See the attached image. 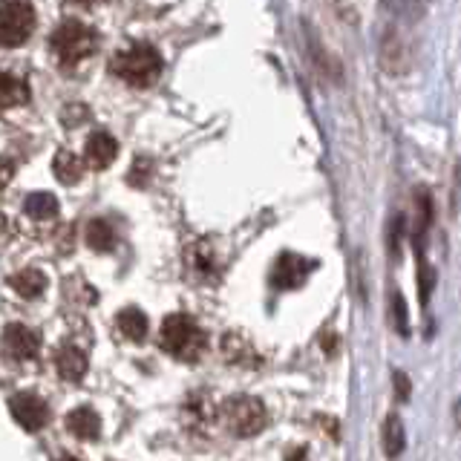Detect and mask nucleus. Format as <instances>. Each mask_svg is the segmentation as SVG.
Segmentation results:
<instances>
[{
    "label": "nucleus",
    "mask_w": 461,
    "mask_h": 461,
    "mask_svg": "<svg viewBox=\"0 0 461 461\" xmlns=\"http://www.w3.org/2000/svg\"><path fill=\"white\" fill-rule=\"evenodd\" d=\"M0 349H4L6 357L12 360H35L38 352H41V338L38 331H32L23 323H9L4 329V335H0Z\"/></svg>",
    "instance_id": "nucleus-7"
},
{
    "label": "nucleus",
    "mask_w": 461,
    "mask_h": 461,
    "mask_svg": "<svg viewBox=\"0 0 461 461\" xmlns=\"http://www.w3.org/2000/svg\"><path fill=\"white\" fill-rule=\"evenodd\" d=\"M55 369L64 381L76 384L86 375V352L76 343H64L61 349L55 352Z\"/></svg>",
    "instance_id": "nucleus-11"
},
{
    "label": "nucleus",
    "mask_w": 461,
    "mask_h": 461,
    "mask_svg": "<svg viewBox=\"0 0 461 461\" xmlns=\"http://www.w3.org/2000/svg\"><path fill=\"white\" fill-rule=\"evenodd\" d=\"M185 271L196 283H213L220 277V257L208 240H196L185 249Z\"/></svg>",
    "instance_id": "nucleus-6"
},
{
    "label": "nucleus",
    "mask_w": 461,
    "mask_h": 461,
    "mask_svg": "<svg viewBox=\"0 0 461 461\" xmlns=\"http://www.w3.org/2000/svg\"><path fill=\"white\" fill-rule=\"evenodd\" d=\"M67 429L81 441H95L101 436V418L93 407H78L67 415Z\"/></svg>",
    "instance_id": "nucleus-12"
},
{
    "label": "nucleus",
    "mask_w": 461,
    "mask_h": 461,
    "mask_svg": "<svg viewBox=\"0 0 461 461\" xmlns=\"http://www.w3.org/2000/svg\"><path fill=\"white\" fill-rule=\"evenodd\" d=\"M52 170H55L58 182H64V185H78L81 176H84V158L76 156L72 150H61V153L55 156Z\"/></svg>",
    "instance_id": "nucleus-16"
},
{
    "label": "nucleus",
    "mask_w": 461,
    "mask_h": 461,
    "mask_svg": "<svg viewBox=\"0 0 461 461\" xmlns=\"http://www.w3.org/2000/svg\"><path fill=\"white\" fill-rule=\"evenodd\" d=\"M222 352H225V357L230 360V364H240V366H245V364H257V352H254V346L245 340L242 335H225V340H222Z\"/></svg>",
    "instance_id": "nucleus-18"
},
{
    "label": "nucleus",
    "mask_w": 461,
    "mask_h": 461,
    "mask_svg": "<svg viewBox=\"0 0 461 461\" xmlns=\"http://www.w3.org/2000/svg\"><path fill=\"white\" fill-rule=\"evenodd\" d=\"M115 326H119V331L127 338V340H144V335H148V317H144L141 309L130 306L124 312H119V317H115Z\"/></svg>",
    "instance_id": "nucleus-15"
},
{
    "label": "nucleus",
    "mask_w": 461,
    "mask_h": 461,
    "mask_svg": "<svg viewBox=\"0 0 461 461\" xmlns=\"http://www.w3.org/2000/svg\"><path fill=\"white\" fill-rule=\"evenodd\" d=\"M395 384H398V398H407L410 395V381H403V375H395Z\"/></svg>",
    "instance_id": "nucleus-23"
},
{
    "label": "nucleus",
    "mask_w": 461,
    "mask_h": 461,
    "mask_svg": "<svg viewBox=\"0 0 461 461\" xmlns=\"http://www.w3.org/2000/svg\"><path fill=\"white\" fill-rule=\"evenodd\" d=\"M29 101V81H23L14 72L0 69V110L6 107H21Z\"/></svg>",
    "instance_id": "nucleus-13"
},
{
    "label": "nucleus",
    "mask_w": 461,
    "mask_h": 461,
    "mask_svg": "<svg viewBox=\"0 0 461 461\" xmlns=\"http://www.w3.org/2000/svg\"><path fill=\"white\" fill-rule=\"evenodd\" d=\"M50 50L55 55L58 67L64 72H72L98 50V32L81 21H64V23H58V29L50 35Z\"/></svg>",
    "instance_id": "nucleus-2"
},
{
    "label": "nucleus",
    "mask_w": 461,
    "mask_h": 461,
    "mask_svg": "<svg viewBox=\"0 0 461 461\" xmlns=\"http://www.w3.org/2000/svg\"><path fill=\"white\" fill-rule=\"evenodd\" d=\"M115 156H119V141L107 130H95L84 144V165H90L93 170H107Z\"/></svg>",
    "instance_id": "nucleus-10"
},
{
    "label": "nucleus",
    "mask_w": 461,
    "mask_h": 461,
    "mask_svg": "<svg viewBox=\"0 0 461 461\" xmlns=\"http://www.w3.org/2000/svg\"><path fill=\"white\" fill-rule=\"evenodd\" d=\"M158 346L176 360H196L208 346V335L194 317L187 314H170L158 329Z\"/></svg>",
    "instance_id": "nucleus-3"
},
{
    "label": "nucleus",
    "mask_w": 461,
    "mask_h": 461,
    "mask_svg": "<svg viewBox=\"0 0 461 461\" xmlns=\"http://www.w3.org/2000/svg\"><path fill=\"white\" fill-rule=\"evenodd\" d=\"M58 461H81V458H76V456H61Z\"/></svg>",
    "instance_id": "nucleus-24"
},
{
    "label": "nucleus",
    "mask_w": 461,
    "mask_h": 461,
    "mask_svg": "<svg viewBox=\"0 0 461 461\" xmlns=\"http://www.w3.org/2000/svg\"><path fill=\"white\" fill-rule=\"evenodd\" d=\"M314 268L312 259H303L300 254H283L271 268V285L274 288H297L306 283L309 271Z\"/></svg>",
    "instance_id": "nucleus-9"
},
{
    "label": "nucleus",
    "mask_w": 461,
    "mask_h": 461,
    "mask_svg": "<svg viewBox=\"0 0 461 461\" xmlns=\"http://www.w3.org/2000/svg\"><path fill=\"white\" fill-rule=\"evenodd\" d=\"M384 450L393 458L403 450V427H401L398 415H389L386 424H384Z\"/></svg>",
    "instance_id": "nucleus-20"
},
{
    "label": "nucleus",
    "mask_w": 461,
    "mask_h": 461,
    "mask_svg": "<svg viewBox=\"0 0 461 461\" xmlns=\"http://www.w3.org/2000/svg\"><path fill=\"white\" fill-rule=\"evenodd\" d=\"M12 179H14V162H12V158H4V156H0V191H4V187H6Z\"/></svg>",
    "instance_id": "nucleus-22"
},
{
    "label": "nucleus",
    "mask_w": 461,
    "mask_h": 461,
    "mask_svg": "<svg viewBox=\"0 0 461 461\" xmlns=\"http://www.w3.org/2000/svg\"><path fill=\"white\" fill-rule=\"evenodd\" d=\"M9 412H12L14 421H18L29 432L43 429V427H47V421H50L47 401L38 398L35 393H18V395H12L9 398Z\"/></svg>",
    "instance_id": "nucleus-8"
},
{
    "label": "nucleus",
    "mask_w": 461,
    "mask_h": 461,
    "mask_svg": "<svg viewBox=\"0 0 461 461\" xmlns=\"http://www.w3.org/2000/svg\"><path fill=\"white\" fill-rule=\"evenodd\" d=\"M35 29V9L29 4H0V47H21Z\"/></svg>",
    "instance_id": "nucleus-5"
},
{
    "label": "nucleus",
    "mask_w": 461,
    "mask_h": 461,
    "mask_svg": "<svg viewBox=\"0 0 461 461\" xmlns=\"http://www.w3.org/2000/svg\"><path fill=\"white\" fill-rule=\"evenodd\" d=\"M162 69H165L162 52H158L156 47H150V43H133V47L115 52L113 61H110L113 76L122 78L130 86H139V90L156 84L158 76H162Z\"/></svg>",
    "instance_id": "nucleus-1"
},
{
    "label": "nucleus",
    "mask_w": 461,
    "mask_h": 461,
    "mask_svg": "<svg viewBox=\"0 0 461 461\" xmlns=\"http://www.w3.org/2000/svg\"><path fill=\"white\" fill-rule=\"evenodd\" d=\"M9 285L18 292L23 300H35L41 297L43 292H47V277L38 271V268H23L18 274H12L9 277Z\"/></svg>",
    "instance_id": "nucleus-14"
},
{
    "label": "nucleus",
    "mask_w": 461,
    "mask_h": 461,
    "mask_svg": "<svg viewBox=\"0 0 461 461\" xmlns=\"http://www.w3.org/2000/svg\"><path fill=\"white\" fill-rule=\"evenodd\" d=\"M23 211L32 216V220H52L58 213V199L47 191H35L23 199Z\"/></svg>",
    "instance_id": "nucleus-19"
},
{
    "label": "nucleus",
    "mask_w": 461,
    "mask_h": 461,
    "mask_svg": "<svg viewBox=\"0 0 461 461\" xmlns=\"http://www.w3.org/2000/svg\"><path fill=\"white\" fill-rule=\"evenodd\" d=\"M115 242H119V234H115V228L107 220H93L86 225V245H90L93 251L107 254L115 249Z\"/></svg>",
    "instance_id": "nucleus-17"
},
{
    "label": "nucleus",
    "mask_w": 461,
    "mask_h": 461,
    "mask_svg": "<svg viewBox=\"0 0 461 461\" xmlns=\"http://www.w3.org/2000/svg\"><path fill=\"white\" fill-rule=\"evenodd\" d=\"M393 317H395V326H398L401 335H407V331H410V326H407V309H403V300H401L398 292L393 294Z\"/></svg>",
    "instance_id": "nucleus-21"
},
{
    "label": "nucleus",
    "mask_w": 461,
    "mask_h": 461,
    "mask_svg": "<svg viewBox=\"0 0 461 461\" xmlns=\"http://www.w3.org/2000/svg\"><path fill=\"white\" fill-rule=\"evenodd\" d=\"M220 421L225 429L237 438H251L259 429L268 424V412L263 407V401L251 395H234L222 401L220 407Z\"/></svg>",
    "instance_id": "nucleus-4"
}]
</instances>
